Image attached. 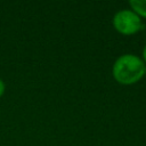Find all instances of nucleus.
Returning <instances> with one entry per match:
<instances>
[{
  "mask_svg": "<svg viewBox=\"0 0 146 146\" xmlns=\"http://www.w3.org/2000/svg\"><path fill=\"white\" fill-rule=\"evenodd\" d=\"M5 89H6V86H5V82L0 79V97L5 94Z\"/></svg>",
  "mask_w": 146,
  "mask_h": 146,
  "instance_id": "20e7f679",
  "label": "nucleus"
},
{
  "mask_svg": "<svg viewBox=\"0 0 146 146\" xmlns=\"http://www.w3.org/2000/svg\"><path fill=\"white\" fill-rule=\"evenodd\" d=\"M144 75H146V64H145V74Z\"/></svg>",
  "mask_w": 146,
  "mask_h": 146,
  "instance_id": "423d86ee",
  "label": "nucleus"
},
{
  "mask_svg": "<svg viewBox=\"0 0 146 146\" xmlns=\"http://www.w3.org/2000/svg\"><path fill=\"white\" fill-rule=\"evenodd\" d=\"M143 62L146 63V44H145V47L143 49Z\"/></svg>",
  "mask_w": 146,
  "mask_h": 146,
  "instance_id": "39448f33",
  "label": "nucleus"
},
{
  "mask_svg": "<svg viewBox=\"0 0 146 146\" xmlns=\"http://www.w3.org/2000/svg\"><path fill=\"white\" fill-rule=\"evenodd\" d=\"M129 6L139 17L146 18V0H130Z\"/></svg>",
  "mask_w": 146,
  "mask_h": 146,
  "instance_id": "7ed1b4c3",
  "label": "nucleus"
},
{
  "mask_svg": "<svg viewBox=\"0 0 146 146\" xmlns=\"http://www.w3.org/2000/svg\"><path fill=\"white\" fill-rule=\"evenodd\" d=\"M112 74L115 81L120 84H135L145 74V63L137 55H121L113 64Z\"/></svg>",
  "mask_w": 146,
  "mask_h": 146,
  "instance_id": "f257e3e1",
  "label": "nucleus"
},
{
  "mask_svg": "<svg viewBox=\"0 0 146 146\" xmlns=\"http://www.w3.org/2000/svg\"><path fill=\"white\" fill-rule=\"evenodd\" d=\"M114 29L123 35H132L143 29L140 17L131 9H122L113 17Z\"/></svg>",
  "mask_w": 146,
  "mask_h": 146,
  "instance_id": "f03ea898",
  "label": "nucleus"
}]
</instances>
